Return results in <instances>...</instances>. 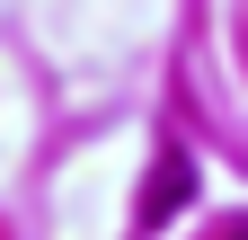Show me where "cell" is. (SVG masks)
Returning <instances> with one entry per match:
<instances>
[{"mask_svg": "<svg viewBox=\"0 0 248 240\" xmlns=\"http://www.w3.org/2000/svg\"><path fill=\"white\" fill-rule=\"evenodd\" d=\"M231 240H248V223H239V231H231Z\"/></svg>", "mask_w": 248, "mask_h": 240, "instance_id": "obj_2", "label": "cell"}, {"mask_svg": "<svg viewBox=\"0 0 248 240\" xmlns=\"http://www.w3.org/2000/svg\"><path fill=\"white\" fill-rule=\"evenodd\" d=\"M186 187H195V178H186V152H160V169H151V187H142V223H160L169 205H186Z\"/></svg>", "mask_w": 248, "mask_h": 240, "instance_id": "obj_1", "label": "cell"}]
</instances>
